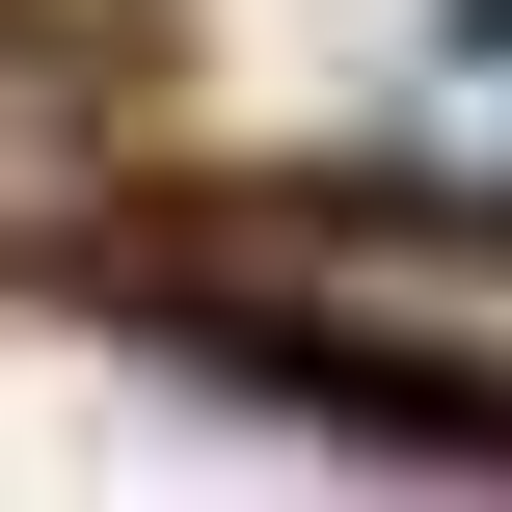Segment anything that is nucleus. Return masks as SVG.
Masks as SVG:
<instances>
[{"label":"nucleus","mask_w":512,"mask_h":512,"mask_svg":"<svg viewBox=\"0 0 512 512\" xmlns=\"http://www.w3.org/2000/svg\"><path fill=\"white\" fill-rule=\"evenodd\" d=\"M189 324L270 378L512 432V216H459V189H243V216H189Z\"/></svg>","instance_id":"obj_1"},{"label":"nucleus","mask_w":512,"mask_h":512,"mask_svg":"<svg viewBox=\"0 0 512 512\" xmlns=\"http://www.w3.org/2000/svg\"><path fill=\"white\" fill-rule=\"evenodd\" d=\"M81 216H108V81L0 27V243H81Z\"/></svg>","instance_id":"obj_2"}]
</instances>
